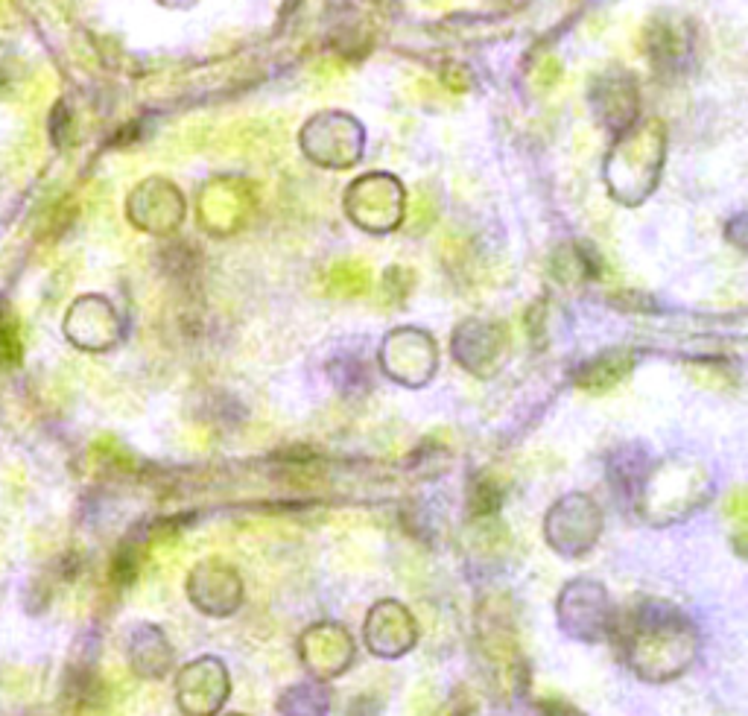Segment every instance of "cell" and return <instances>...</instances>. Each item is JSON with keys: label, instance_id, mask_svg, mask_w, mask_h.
I'll list each match as a JSON object with an SVG mask.
<instances>
[{"label": "cell", "instance_id": "cell-3", "mask_svg": "<svg viewBox=\"0 0 748 716\" xmlns=\"http://www.w3.org/2000/svg\"><path fill=\"white\" fill-rule=\"evenodd\" d=\"M328 287L334 293H342V296H360L369 290V275L366 269L357 264H339L334 266V272L328 275Z\"/></svg>", "mask_w": 748, "mask_h": 716}, {"label": "cell", "instance_id": "cell-1", "mask_svg": "<svg viewBox=\"0 0 748 716\" xmlns=\"http://www.w3.org/2000/svg\"><path fill=\"white\" fill-rule=\"evenodd\" d=\"M225 699V676L220 661H196L179 679V702L182 711L193 716L214 714Z\"/></svg>", "mask_w": 748, "mask_h": 716}, {"label": "cell", "instance_id": "cell-2", "mask_svg": "<svg viewBox=\"0 0 748 716\" xmlns=\"http://www.w3.org/2000/svg\"><path fill=\"white\" fill-rule=\"evenodd\" d=\"M389 623H392V626H386V620H383L380 608H377V611H372V617H369V643H372V649L383 652V655H395V652H404V649H407V643H410V641H407V638H401V635H395V629H412L410 614H407L404 608L392 605Z\"/></svg>", "mask_w": 748, "mask_h": 716}]
</instances>
